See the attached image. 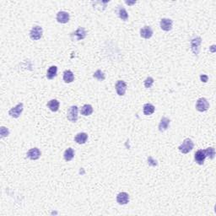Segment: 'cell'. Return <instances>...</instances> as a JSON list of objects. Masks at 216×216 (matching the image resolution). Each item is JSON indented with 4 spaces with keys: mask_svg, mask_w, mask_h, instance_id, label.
Masks as SVG:
<instances>
[{
    "mask_svg": "<svg viewBox=\"0 0 216 216\" xmlns=\"http://www.w3.org/2000/svg\"><path fill=\"white\" fill-rule=\"evenodd\" d=\"M172 24L173 22L171 19H162L161 20V28L165 31H169L172 29Z\"/></svg>",
    "mask_w": 216,
    "mask_h": 216,
    "instance_id": "9",
    "label": "cell"
},
{
    "mask_svg": "<svg viewBox=\"0 0 216 216\" xmlns=\"http://www.w3.org/2000/svg\"><path fill=\"white\" fill-rule=\"evenodd\" d=\"M154 84V79L151 77H148L147 79L145 80V88H151Z\"/></svg>",
    "mask_w": 216,
    "mask_h": 216,
    "instance_id": "26",
    "label": "cell"
},
{
    "mask_svg": "<svg viewBox=\"0 0 216 216\" xmlns=\"http://www.w3.org/2000/svg\"><path fill=\"white\" fill-rule=\"evenodd\" d=\"M74 156V151L72 148H69L67 149L64 152V155H63V157L65 159V161H70L71 160H73Z\"/></svg>",
    "mask_w": 216,
    "mask_h": 216,
    "instance_id": "22",
    "label": "cell"
},
{
    "mask_svg": "<svg viewBox=\"0 0 216 216\" xmlns=\"http://www.w3.org/2000/svg\"><path fill=\"white\" fill-rule=\"evenodd\" d=\"M140 36L145 39H150L153 36V30L150 26H145L140 30Z\"/></svg>",
    "mask_w": 216,
    "mask_h": 216,
    "instance_id": "13",
    "label": "cell"
},
{
    "mask_svg": "<svg viewBox=\"0 0 216 216\" xmlns=\"http://www.w3.org/2000/svg\"><path fill=\"white\" fill-rule=\"evenodd\" d=\"M57 73H58V68H57L56 66H51L49 69H48V70H47V79H54L55 77H56V75H57Z\"/></svg>",
    "mask_w": 216,
    "mask_h": 216,
    "instance_id": "19",
    "label": "cell"
},
{
    "mask_svg": "<svg viewBox=\"0 0 216 216\" xmlns=\"http://www.w3.org/2000/svg\"><path fill=\"white\" fill-rule=\"evenodd\" d=\"M118 16L120 17V19H122L124 21H126L127 19H129V14H128V12L126 11V9L123 7H119L118 10Z\"/></svg>",
    "mask_w": 216,
    "mask_h": 216,
    "instance_id": "23",
    "label": "cell"
},
{
    "mask_svg": "<svg viewBox=\"0 0 216 216\" xmlns=\"http://www.w3.org/2000/svg\"><path fill=\"white\" fill-rule=\"evenodd\" d=\"M201 43H202V39L200 38V37H198H198H195V38H193L191 41L190 45H191L192 52H193L195 55L198 54Z\"/></svg>",
    "mask_w": 216,
    "mask_h": 216,
    "instance_id": "4",
    "label": "cell"
},
{
    "mask_svg": "<svg viewBox=\"0 0 216 216\" xmlns=\"http://www.w3.org/2000/svg\"><path fill=\"white\" fill-rule=\"evenodd\" d=\"M126 3L127 4H134V3H135V2H132V3H130V2H128V1H127Z\"/></svg>",
    "mask_w": 216,
    "mask_h": 216,
    "instance_id": "30",
    "label": "cell"
},
{
    "mask_svg": "<svg viewBox=\"0 0 216 216\" xmlns=\"http://www.w3.org/2000/svg\"><path fill=\"white\" fill-rule=\"evenodd\" d=\"M78 107L76 106H73L68 110V114H67V118L72 123H75L78 120Z\"/></svg>",
    "mask_w": 216,
    "mask_h": 216,
    "instance_id": "3",
    "label": "cell"
},
{
    "mask_svg": "<svg viewBox=\"0 0 216 216\" xmlns=\"http://www.w3.org/2000/svg\"><path fill=\"white\" fill-rule=\"evenodd\" d=\"M129 201V195L127 193V192H120L118 193V196H117V202L121 204V205H124V204H127Z\"/></svg>",
    "mask_w": 216,
    "mask_h": 216,
    "instance_id": "10",
    "label": "cell"
},
{
    "mask_svg": "<svg viewBox=\"0 0 216 216\" xmlns=\"http://www.w3.org/2000/svg\"><path fill=\"white\" fill-rule=\"evenodd\" d=\"M88 140V135L87 134H85V133H79V134H78L75 136V138H74V140H75V142L77 143V144H79V145H83V144H85L86 141H87Z\"/></svg>",
    "mask_w": 216,
    "mask_h": 216,
    "instance_id": "16",
    "label": "cell"
},
{
    "mask_svg": "<svg viewBox=\"0 0 216 216\" xmlns=\"http://www.w3.org/2000/svg\"><path fill=\"white\" fill-rule=\"evenodd\" d=\"M206 153L205 150H198L196 153H195L194 159L195 161L197 162L198 165H203L204 163V161L206 159Z\"/></svg>",
    "mask_w": 216,
    "mask_h": 216,
    "instance_id": "8",
    "label": "cell"
},
{
    "mask_svg": "<svg viewBox=\"0 0 216 216\" xmlns=\"http://www.w3.org/2000/svg\"><path fill=\"white\" fill-rule=\"evenodd\" d=\"M59 106H60V103L59 101H57V100H51V101L47 103V107L49 108L52 112H57L58 109H59Z\"/></svg>",
    "mask_w": 216,
    "mask_h": 216,
    "instance_id": "17",
    "label": "cell"
},
{
    "mask_svg": "<svg viewBox=\"0 0 216 216\" xmlns=\"http://www.w3.org/2000/svg\"><path fill=\"white\" fill-rule=\"evenodd\" d=\"M0 134H1V137L2 138L7 137V136H8V134H9V131H8V129L7 128H5V127H1L0 128Z\"/></svg>",
    "mask_w": 216,
    "mask_h": 216,
    "instance_id": "27",
    "label": "cell"
},
{
    "mask_svg": "<svg viewBox=\"0 0 216 216\" xmlns=\"http://www.w3.org/2000/svg\"><path fill=\"white\" fill-rule=\"evenodd\" d=\"M57 20L61 24H66L69 20V14L65 11H60L57 14Z\"/></svg>",
    "mask_w": 216,
    "mask_h": 216,
    "instance_id": "11",
    "label": "cell"
},
{
    "mask_svg": "<svg viewBox=\"0 0 216 216\" xmlns=\"http://www.w3.org/2000/svg\"><path fill=\"white\" fill-rule=\"evenodd\" d=\"M116 90L118 96H124L127 90V84L123 80H118L116 84Z\"/></svg>",
    "mask_w": 216,
    "mask_h": 216,
    "instance_id": "7",
    "label": "cell"
},
{
    "mask_svg": "<svg viewBox=\"0 0 216 216\" xmlns=\"http://www.w3.org/2000/svg\"><path fill=\"white\" fill-rule=\"evenodd\" d=\"M205 153L207 157H208L209 159H213L214 155H215V150H214V148H208L205 150Z\"/></svg>",
    "mask_w": 216,
    "mask_h": 216,
    "instance_id": "25",
    "label": "cell"
},
{
    "mask_svg": "<svg viewBox=\"0 0 216 216\" xmlns=\"http://www.w3.org/2000/svg\"><path fill=\"white\" fill-rule=\"evenodd\" d=\"M148 162H149V165H150L152 166H157V161H155V160H153L152 157H149V158H148Z\"/></svg>",
    "mask_w": 216,
    "mask_h": 216,
    "instance_id": "28",
    "label": "cell"
},
{
    "mask_svg": "<svg viewBox=\"0 0 216 216\" xmlns=\"http://www.w3.org/2000/svg\"><path fill=\"white\" fill-rule=\"evenodd\" d=\"M74 75L73 74V72L70 70H66L63 73V80L65 83H71L74 81Z\"/></svg>",
    "mask_w": 216,
    "mask_h": 216,
    "instance_id": "18",
    "label": "cell"
},
{
    "mask_svg": "<svg viewBox=\"0 0 216 216\" xmlns=\"http://www.w3.org/2000/svg\"><path fill=\"white\" fill-rule=\"evenodd\" d=\"M143 110H144V113H145V115L149 116V115H151V114H153L154 112H155V107H154L152 104L147 103V104H145V106H144V109Z\"/></svg>",
    "mask_w": 216,
    "mask_h": 216,
    "instance_id": "20",
    "label": "cell"
},
{
    "mask_svg": "<svg viewBox=\"0 0 216 216\" xmlns=\"http://www.w3.org/2000/svg\"><path fill=\"white\" fill-rule=\"evenodd\" d=\"M200 79H201V81H202V82L206 83L207 81H208V77L207 76V75H205V74H202V75H200Z\"/></svg>",
    "mask_w": 216,
    "mask_h": 216,
    "instance_id": "29",
    "label": "cell"
},
{
    "mask_svg": "<svg viewBox=\"0 0 216 216\" xmlns=\"http://www.w3.org/2000/svg\"><path fill=\"white\" fill-rule=\"evenodd\" d=\"M42 33H43V30H42V28L39 25H36L31 29L30 32V38L34 40V41H37L39 39H41V37L42 36Z\"/></svg>",
    "mask_w": 216,
    "mask_h": 216,
    "instance_id": "2",
    "label": "cell"
},
{
    "mask_svg": "<svg viewBox=\"0 0 216 216\" xmlns=\"http://www.w3.org/2000/svg\"><path fill=\"white\" fill-rule=\"evenodd\" d=\"M41 153V151L39 150V149L37 148H33V149H30V150L27 152V157L30 160H37V159L40 158Z\"/></svg>",
    "mask_w": 216,
    "mask_h": 216,
    "instance_id": "12",
    "label": "cell"
},
{
    "mask_svg": "<svg viewBox=\"0 0 216 216\" xmlns=\"http://www.w3.org/2000/svg\"><path fill=\"white\" fill-rule=\"evenodd\" d=\"M73 36L77 41H79V40H83L86 36V31L84 28L79 27V29H77L74 33H73Z\"/></svg>",
    "mask_w": 216,
    "mask_h": 216,
    "instance_id": "14",
    "label": "cell"
},
{
    "mask_svg": "<svg viewBox=\"0 0 216 216\" xmlns=\"http://www.w3.org/2000/svg\"><path fill=\"white\" fill-rule=\"evenodd\" d=\"M23 109H24V106L22 103H19V104L15 106L14 107H13L12 109L9 110L8 112V114L14 118H18L20 116V114L23 112Z\"/></svg>",
    "mask_w": 216,
    "mask_h": 216,
    "instance_id": "6",
    "label": "cell"
},
{
    "mask_svg": "<svg viewBox=\"0 0 216 216\" xmlns=\"http://www.w3.org/2000/svg\"><path fill=\"white\" fill-rule=\"evenodd\" d=\"M93 77L95 79H97V80H99V81H102V80H104L105 78H106V77H105V74L101 71V70H96V71L95 72V74H93Z\"/></svg>",
    "mask_w": 216,
    "mask_h": 216,
    "instance_id": "24",
    "label": "cell"
},
{
    "mask_svg": "<svg viewBox=\"0 0 216 216\" xmlns=\"http://www.w3.org/2000/svg\"><path fill=\"white\" fill-rule=\"evenodd\" d=\"M209 107V104H208V101L205 98H200L197 101L196 103V109L198 112H206Z\"/></svg>",
    "mask_w": 216,
    "mask_h": 216,
    "instance_id": "5",
    "label": "cell"
},
{
    "mask_svg": "<svg viewBox=\"0 0 216 216\" xmlns=\"http://www.w3.org/2000/svg\"><path fill=\"white\" fill-rule=\"evenodd\" d=\"M193 146H194V144L192 142V140L187 138L186 140H184L182 144L179 146L178 149H179L180 152H182V154H187L193 149Z\"/></svg>",
    "mask_w": 216,
    "mask_h": 216,
    "instance_id": "1",
    "label": "cell"
},
{
    "mask_svg": "<svg viewBox=\"0 0 216 216\" xmlns=\"http://www.w3.org/2000/svg\"><path fill=\"white\" fill-rule=\"evenodd\" d=\"M170 123H171V121H170L169 118H166V117L162 118L161 120V123L159 124V130L161 132L166 131L168 129V127H169Z\"/></svg>",
    "mask_w": 216,
    "mask_h": 216,
    "instance_id": "15",
    "label": "cell"
},
{
    "mask_svg": "<svg viewBox=\"0 0 216 216\" xmlns=\"http://www.w3.org/2000/svg\"><path fill=\"white\" fill-rule=\"evenodd\" d=\"M81 114L84 116H90L92 114V112H93V107H91L90 105H85V106H83L82 108H81Z\"/></svg>",
    "mask_w": 216,
    "mask_h": 216,
    "instance_id": "21",
    "label": "cell"
}]
</instances>
